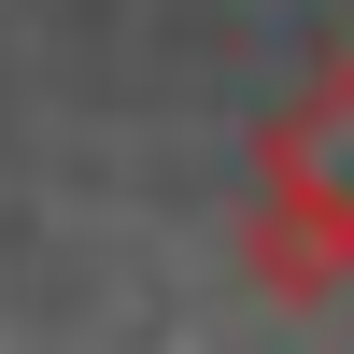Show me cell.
<instances>
[{
  "label": "cell",
  "instance_id": "1",
  "mask_svg": "<svg viewBox=\"0 0 354 354\" xmlns=\"http://www.w3.org/2000/svg\"><path fill=\"white\" fill-rule=\"evenodd\" d=\"M283 213H270V270L283 283H340L354 270V57L283 113Z\"/></svg>",
  "mask_w": 354,
  "mask_h": 354
}]
</instances>
